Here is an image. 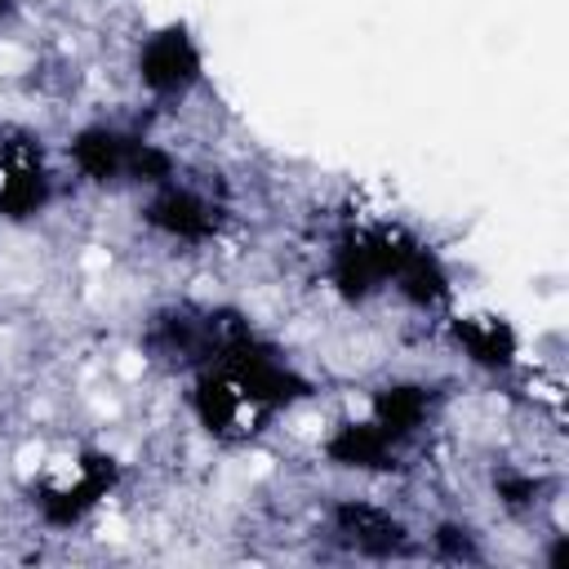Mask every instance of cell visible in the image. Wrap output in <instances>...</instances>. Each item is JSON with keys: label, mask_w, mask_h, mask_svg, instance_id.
I'll list each match as a JSON object with an SVG mask.
<instances>
[{"label": "cell", "mask_w": 569, "mask_h": 569, "mask_svg": "<svg viewBox=\"0 0 569 569\" xmlns=\"http://www.w3.org/2000/svg\"><path fill=\"white\" fill-rule=\"evenodd\" d=\"M138 142L133 133L116 129V124H84L76 138H71V164L84 182L93 187H111V182H129L133 173V156H138Z\"/></svg>", "instance_id": "8"}, {"label": "cell", "mask_w": 569, "mask_h": 569, "mask_svg": "<svg viewBox=\"0 0 569 569\" xmlns=\"http://www.w3.org/2000/svg\"><path fill=\"white\" fill-rule=\"evenodd\" d=\"M325 458L342 471H391L396 467V440H387L369 418L365 422H338L325 436Z\"/></svg>", "instance_id": "9"}, {"label": "cell", "mask_w": 569, "mask_h": 569, "mask_svg": "<svg viewBox=\"0 0 569 569\" xmlns=\"http://www.w3.org/2000/svg\"><path fill=\"white\" fill-rule=\"evenodd\" d=\"M431 542H436V551H440L445 560H480L471 529H458V525H440V529L431 533Z\"/></svg>", "instance_id": "13"}, {"label": "cell", "mask_w": 569, "mask_h": 569, "mask_svg": "<svg viewBox=\"0 0 569 569\" xmlns=\"http://www.w3.org/2000/svg\"><path fill=\"white\" fill-rule=\"evenodd\" d=\"M191 413H196V422H200L213 440H249V436L271 418V413L258 409V405L244 396V387H240L227 369H218V365H204L200 378L191 382Z\"/></svg>", "instance_id": "4"}, {"label": "cell", "mask_w": 569, "mask_h": 569, "mask_svg": "<svg viewBox=\"0 0 569 569\" xmlns=\"http://www.w3.org/2000/svg\"><path fill=\"white\" fill-rule=\"evenodd\" d=\"M333 538L356 551V556H373V560H387V556H405L409 551V529L373 507V502H356V498H342L333 507Z\"/></svg>", "instance_id": "7"}, {"label": "cell", "mask_w": 569, "mask_h": 569, "mask_svg": "<svg viewBox=\"0 0 569 569\" xmlns=\"http://www.w3.org/2000/svg\"><path fill=\"white\" fill-rule=\"evenodd\" d=\"M9 13H13V0H0V22H4Z\"/></svg>", "instance_id": "15"}, {"label": "cell", "mask_w": 569, "mask_h": 569, "mask_svg": "<svg viewBox=\"0 0 569 569\" xmlns=\"http://www.w3.org/2000/svg\"><path fill=\"white\" fill-rule=\"evenodd\" d=\"M427 418H431V396H427V387H418V382H387V387H378L373 400H369V422H373L387 440H396V445L413 440V436L427 427Z\"/></svg>", "instance_id": "10"}, {"label": "cell", "mask_w": 569, "mask_h": 569, "mask_svg": "<svg viewBox=\"0 0 569 569\" xmlns=\"http://www.w3.org/2000/svg\"><path fill=\"white\" fill-rule=\"evenodd\" d=\"M116 489V458L107 453H89L71 480H58V485H44L36 493V507H40V520L49 529H71L80 525L107 493Z\"/></svg>", "instance_id": "5"}, {"label": "cell", "mask_w": 569, "mask_h": 569, "mask_svg": "<svg viewBox=\"0 0 569 569\" xmlns=\"http://www.w3.org/2000/svg\"><path fill=\"white\" fill-rule=\"evenodd\" d=\"M533 493H538V485H533L529 476H498V498H502L507 507H529Z\"/></svg>", "instance_id": "14"}, {"label": "cell", "mask_w": 569, "mask_h": 569, "mask_svg": "<svg viewBox=\"0 0 569 569\" xmlns=\"http://www.w3.org/2000/svg\"><path fill=\"white\" fill-rule=\"evenodd\" d=\"M453 342L462 347V356L480 369H511L516 365V333L502 316H458L453 320Z\"/></svg>", "instance_id": "11"}, {"label": "cell", "mask_w": 569, "mask_h": 569, "mask_svg": "<svg viewBox=\"0 0 569 569\" xmlns=\"http://www.w3.org/2000/svg\"><path fill=\"white\" fill-rule=\"evenodd\" d=\"M147 227L178 240V244H204L218 236L222 227V213L209 196L191 191V187H178V182H164V187H151V200L142 209Z\"/></svg>", "instance_id": "6"}, {"label": "cell", "mask_w": 569, "mask_h": 569, "mask_svg": "<svg viewBox=\"0 0 569 569\" xmlns=\"http://www.w3.org/2000/svg\"><path fill=\"white\" fill-rule=\"evenodd\" d=\"M409 236L396 231V227H365V231H351L338 249H333V262H329V280L342 298L360 302L369 293H378L382 284H391L400 258L409 253Z\"/></svg>", "instance_id": "1"}, {"label": "cell", "mask_w": 569, "mask_h": 569, "mask_svg": "<svg viewBox=\"0 0 569 569\" xmlns=\"http://www.w3.org/2000/svg\"><path fill=\"white\" fill-rule=\"evenodd\" d=\"M391 284H396L413 307H440V302L449 298V271H445V262H440L427 244H418V240H413L409 253L400 258Z\"/></svg>", "instance_id": "12"}, {"label": "cell", "mask_w": 569, "mask_h": 569, "mask_svg": "<svg viewBox=\"0 0 569 569\" xmlns=\"http://www.w3.org/2000/svg\"><path fill=\"white\" fill-rule=\"evenodd\" d=\"M133 71L151 98H187L204 80V53L187 22H164L151 36H142Z\"/></svg>", "instance_id": "2"}, {"label": "cell", "mask_w": 569, "mask_h": 569, "mask_svg": "<svg viewBox=\"0 0 569 569\" xmlns=\"http://www.w3.org/2000/svg\"><path fill=\"white\" fill-rule=\"evenodd\" d=\"M53 196V178L44 164V147L31 133H13L0 142V218L27 222L44 213Z\"/></svg>", "instance_id": "3"}]
</instances>
